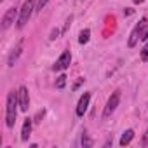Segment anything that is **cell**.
<instances>
[{"instance_id":"8","label":"cell","mask_w":148,"mask_h":148,"mask_svg":"<svg viewBox=\"0 0 148 148\" xmlns=\"http://www.w3.org/2000/svg\"><path fill=\"white\" fill-rule=\"evenodd\" d=\"M16 14H18V9H16L14 5L7 9V12H5L4 18H2V30H7L9 26H12V23H14V19H16Z\"/></svg>"},{"instance_id":"2","label":"cell","mask_w":148,"mask_h":148,"mask_svg":"<svg viewBox=\"0 0 148 148\" xmlns=\"http://www.w3.org/2000/svg\"><path fill=\"white\" fill-rule=\"evenodd\" d=\"M35 9H37L35 7V0H25V4L19 9V18H18V25H16L19 30L26 26V23L30 21V18H32V14H33Z\"/></svg>"},{"instance_id":"16","label":"cell","mask_w":148,"mask_h":148,"mask_svg":"<svg viewBox=\"0 0 148 148\" xmlns=\"http://www.w3.org/2000/svg\"><path fill=\"white\" fill-rule=\"evenodd\" d=\"M141 59H143L145 63L148 61V44H146V45L143 47V51H141Z\"/></svg>"},{"instance_id":"11","label":"cell","mask_w":148,"mask_h":148,"mask_svg":"<svg viewBox=\"0 0 148 148\" xmlns=\"http://www.w3.org/2000/svg\"><path fill=\"white\" fill-rule=\"evenodd\" d=\"M132 138H134V131H132V129L124 131V134H122V138H120V146H127V145L132 141Z\"/></svg>"},{"instance_id":"20","label":"cell","mask_w":148,"mask_h":148,"mask_svg":"<svg viewBox=\"0 0 148 148\" xmlns=\"http://www.w3.org/2000/svg\"><path fill=\"white\" fill-rule=\"evenodd\" d=\"M42 117H44V112H38V115H37V120H35V122H40V119H42Z\"/></svg>"},{"instance_id":"10","label":"cell","mask_w":148,"mask_h":148,"mask_svg":"<svg viewBox=\"0 0 148 148\" xmlns=\"http://www.w3.org/2000/svg\"><path fill=\"white\" fill-rule=\"evenodd\" d=\"M32 124H33L32 119H25V124H23V129H21V139L23 141H28V138L32 134Z\"/></svg>"},{"instance_id":"19","label":"cell","mask_w":148,"mask_h":148,"mask_svg":"<svg viewBox=\"0 0 148 148\" xmlns=\"http://www.w3.org/2000/svg\"><path fill=\"white\" fill-rule=\"evenodd\" d=\"M143 145H148V131H146L145 136H143Z\"/></svg>"},{"instance_id":"9","label":"cell","mask_w":148,"mask_h":148,"mask_svg":"<svg viewBox=\"0 0 148 148\" xmlns=\"http://www.w3.org/2000/svg\"><path fill=\"white\" fill-rule=\"evenodd\" d=\"M89 101H91V94H89V92H84V94L80 96V99H79V105H77V115H79V117H82V115L87 112Z\"/></svg>"},{"instance_id":"7","label":"cell","mask_w":148,"mask_h":148,"mask_svg":"<svg viewBox=\"0 0 148 148\" xmlns=\"http://www.w3.org/2000/svg\"><path fill=\"white\" fill-rule=\"evenodd\" d=\"M23 47H25V38H19L18 44L14 45V49L11 51L9 58H7V64H9V66H14V63L18 61V58H19L21 52H23Z\"/></svg>"},{"instance_id":"12","label":"cell","mask_w":148,"mask_h":148,"mask_svg":"<svg viewBox=\"0 0 148 148\" xmlns=\"http://www.w3.org/2000/svg\"><path fill=\"white\" fill-rule=\"evenodd\" d=\"M89 38H91V30H89V28L82 30V32H80V37H79V42H80V44H87Z\"/></svg>"},{"instance_id":"17","label":"cell","mask_w":148,"mask_h":148,"mask_svg":"<svg viewBox=\"0 0 148 148\" xmlns=\"http://www.w3.org/2000/svg\"><path fill=\"white\" fill-rule=\"evenodd\" d=\"M58 35H59V30L56 28V30H52V32H51V37H49V38H51V40H56V38H58Z\"/></svg>"},{"instance_id":"18","label":"cell","mask_w":148,"mask_h":148,"mask_svg":"<svg viewBox=\"0 0 148 148\" xmlns=\"http://www.w3.org/2000/svg\"><path fill=\"white\" fill-rule=\"evenodd\" d=\"M141 40H148V26L145 28V32H143V35H141Z\"/></svg>"},{"instance_id":"4","label":"cell","mask_w":148,"mask_h":148,"mask_svg":"<svg viewBox=\"0 0 148 148\" xmlns=\"http://www.w3.org/2000/svg\"><path fill=\"white\" fill-rule=\"evenodd\" d=\"M145 28H146V19H141L136 26H134V30L131 32V37H129V47H134L136 44H138V40H141V35H143V32H145Z\"/></svg>"},{"instance_id":"21","label":"cell","mask_w":148,"mask_h":148,"mask_svg":"<svg viewBox=\"0 0 148 148\" xmlns=\"http://www.w3.org/2000/svg\"><path fill=\"white\" fill-rule=\"evenodd\" d=\"M143 2V0H134V4H141Z\"/></svg>"},{"instance_id":"14","label":"cell","mask_w":148,"mask_h":148,"mask_svg":"<svg viewBox=\"0 0 148 148\" xmlns=\"http://www.w3.org/2000/svg\"><path fill=\"white\" fill-rule=\"evenodd\" d=\"M92 145H94V141H92L87 134H84V136H82V146L87 148V146H92Z\"/></svg>"},{"instance_id":"13","label":"cell","mask_w":148,"mask_h":148,"mask_svg":"<svg viewBox=\"0 0 148 148\" xmlns=\"http://www.w3.org/2000/svg\"><path fill=\"white\" fill-rule=\"evenodd\" d=\"M64 84H66V75H59L58 80H56V87H58V89H63Z\"/></svg>"},{"instance_id":"3","label":"cell","mask_w":148,"mask_h":148,"mask_svg":"<svg viewBox=\"0 0 148 148\" xmlns=\"http://www.w3.org/2000/svg\"><path fill=\"white\" fill-rule=\"evenodd\" d=\"M119 103H120V91H115V92L108 98V101H106V106H105V110H103V119H110L112 113L117 110Z\"/></svg>"},{"instance_id":"6","label":"cell","mask_w":148,"mask_h":148,"mask_svg":"<svg viewBox=\"0 0 148 148\" xmlns=\"http://www.w3.org/2000/svg\"><path fill=\"white\" fill-rule=\"evenodd\" d=\"M18 101H19V110L28 112V108H30V94H28V89L25 86H21L18 89Z\"/></svg>"},{"instance_id":"15","label":"cell","mask_w":148,"mask_h":148,"mask_svg":"<svg viewBox=\"0 0 148 148\" xmlns=\"http://www.w3.org/2000/svg\"><path fill=\"white\" fill-rule=\"evenodd\" d=\"M47 2H49V0H38V2H37V9H35V11H37V12H40V11L47 5Z\"/></svg>"},{"instance_id":"1","label":"cell","mask_w":148,"mask_h":148,"mask_svg":"<svg viewBox=\"0 0 148 148\" xmlns=\"http://www.w3.org/2000/svg\"><path fill=\"white\" fill-rule=\"evenodd\" d=\"M18 106H19V101H18V92H9L7 94V103H5V125L9 129L14 127L16 124V113H18Z\"/></svg>"},{"instance_id":"5","label":"cell","mask_w":148,"mask_h":148,"mask_svg":"<svg viewBox=\"0 0 148 148\" xmlns=\"http://www.w3.org/2000/svg\"><path fill=\"white\" fill-rule=\"evenodd\" d=\"M70 63H71V54H70V51H63V54H61V56L58 58V61L54 63L52 70H54V71L66 70V68L70 66Z\"/></svg>"}]
</instances>
